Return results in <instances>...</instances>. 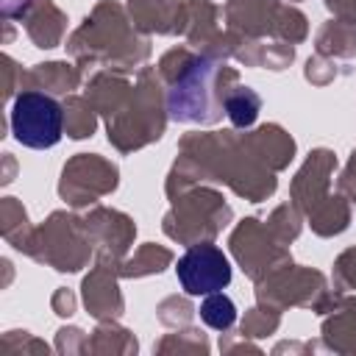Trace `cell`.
I'll return each mask as SVG.
<instances>
[{
	"label": "cell",
	"mask_w": 356,
	"mask_h": 356,
	"mask_svg": "<svg viewBox=\"0 0 356 356\" xmlns=\"http://www.w3.org/2000/svg\"><path fill=\"white\" fill-rule=\"evenodd\" d=\"M200 320L206 325H211L214 331H222V328H231L234 320H236V306L228 295L222 292H209L206 300L200 303Z\"/></svg>",
	"instance_id": "3"
},
{
	"label": "cell",
	"mask_w": 356,
	"mask_h": 356,
	"mask_svg": "<svg viewBox=\"0 0 356 356\" xmlns=\"http://www.w3.org/2000/svg\"><path fill=\"white\" fill-rule=\"evenodd\" d=\"M225 108H228V117H231L236 125H248V122H253V117H256V111H259V97H256L253 92L242 89V92H236V95L228 97Z\"/></svg>",
	"instance_id": "4"
},
{
	"label": "cell",
	"mask_w": 356,
	"mask_h": 356,
	"mask_svg": "<svg viewBox=\"0 0 356 356\" xmlns=\"http://www.w3.org/2000/svg\"><path fill=\"white\" fill-rule=\"evenodd\" d=\"M64 114L61 106L42 92H22L11 108V131L25 147H53L61 139Z\"/></svg>",
	"instance_id": "1"
},
{
	"label": "cell",
	"mask_w": 356,
	"mask_h": 356,
	"mask_svg": "<svg viewBox=\"0 0 356 356\" xmlns=\"http://www.w3.org/2000/svg\"><path fill=\"white\" fill-rule=\"evenodd\" d=\"M175 275L189 295L222 292L231 284V261L214 245H192L178 259Z\"/></svg>",
	"instance_id": "2"
}]
</instances>
